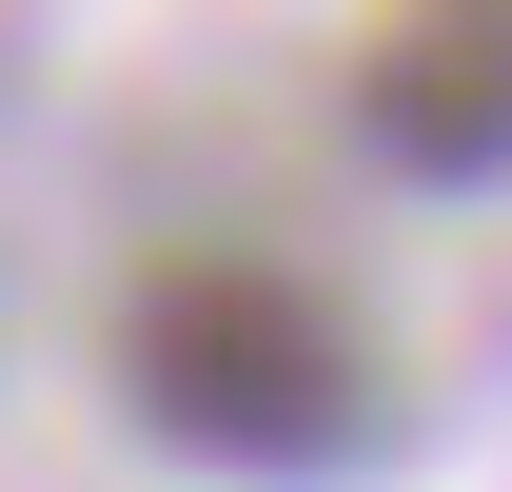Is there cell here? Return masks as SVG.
Wrapping results in <instances>:
<instances>
[{"label": "cell", "instance_id": "cell-2", "mask_svg": "<svg viewBox=\"0 0 512 492\" xmlns=\"http://www.w3.org/2000/svg\"><path fill=\"white\" fill-rule=\"evenodd\" d=\"M355 138H375L394 178H512V20H394V40H355Z\"/></svg>", "mask_w": 512, "mask_h": 492}, {"label": "cell", "instance_id": "cell-1", "mask_svg": "<svg viewBox=\"0 0 512 492\" xmlns=\"http://www.w3.org/2000/svg\"><path fill=\"white\" fill-rule=\"evenodd\" d=\"M119 414L158 433V453H197V473L296 492V473H335V453L375 433V335H355L296 256L178 237V256H138V296H119Z\"/></svg>", "mask_w": 512, "mask_h": 492}]
</instances>
